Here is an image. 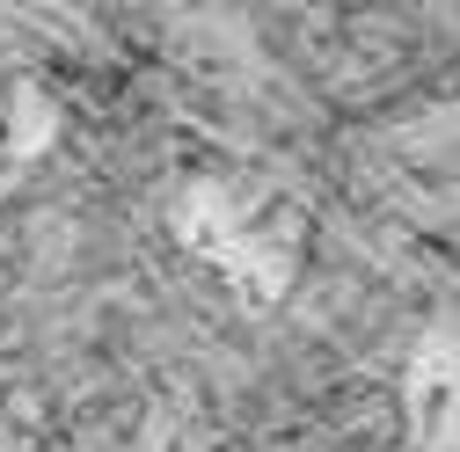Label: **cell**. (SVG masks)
Instances as JSON below:
<instances>
[{
    "label": "cell",
    "instance_id": "obj_1",
    "mask_svg": "<svg viewBox=\"0 0 460 452\" xmlns=\"http://www.w3.org/2000/svg\"><path fill=\"white\" fill-rule=\"evenodd\" d=\"M51 132H59V102H51V88L44 81H8L0 139H8L15 153H37V146H51Z\"/></svg>",
    "mask_w": 460,
    "mask_h": 452
}]
</instances>
